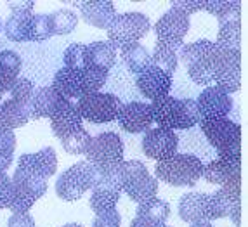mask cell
Masks as SVG:
<instances>
[{
	"label": "cell",
	"mask_w": 248,
	"mask_h": 227,
	"mask_svg": "<svg viewBox=\"0 0 248 227\" xmlns=\"http://www.w3.org/2000/svg\"><path fill=\"white\" fill-rule=\"evenodd\" d=\"M118 125L122 130L128 134H142L148 132L153 125V115H151V104L132 101L128 104H122L118 113Z\"/></svg>",
	"instance_id": "cell-17"
},
{
	"label": "cell",
	"mask_w": 248,
	"mask_h": 227,
	"mask_svg": "<svg viewBox=\"0 0 248 227\" xmlns=\"http://www.w3.org/2000/svg\"><path fill=\"white\" fill-rule=\"evenodd\" d=\"M122 191L136 203H144L151 198H156L158 181L148 172V166L139 160H127L120 165Z\"/></svg>",
	"instance_id": "cell-6"
},
{
	"label": "cell",
	"mask_w": 248,
	"mask_h": 227,
	"mask_svg": "<svg viewBox=\"0 0 248 227\" xmlns=\"http://www.w3.org/2000/svg\"><path fill=\"white\" fill-rule=\"evenodd\" d=\"M85 160L91 161L99 170L118 168L124 163V140L115 132H103L91 139Z\"/></svg>",
	"instance_id": "cell-9"
},
{
	"label": "cell",
	"mask_w": 248,
	"mask_h": 227,
	"mask_svg": "<svg viewBox=\"0 0 248 227\" xmlns=\"http://www.w3.org/2000/svg\"><path fill=\"white\" fill-rule=\"evenodd\" d=\"M212 78L215 82V87L222 89L229 95L240 91V85H241L240 49H228V47L215 45L214 58H212Z\"/></svg>",
	"instance_id": "cell-8"
},
{
	"label": "cell",
	"mask_w": 248,
	"mask_h": 227,
	"mask_svg": "<svg viewBox=\"0 0 248 227\" xmlns=\"http://www.w3.org/2000/svg\"><path fill=\"white\" fill-rule=\"evenodd\" d=\"M78 5L83 21L95 28H108V25L116 16V7L111 0H89L80 2Z\"/></svg>",
	"instance_id": "cell-27"
},
{
	"label": "cell",
	"mask_w": 248,
	"mask_h": 227,
	"mask_svg": "<svg viewBox=\"0 0 248 227\" xmlns=\"http://www.w3.org/2000/svg\"><path fill=\"white\" fill-rule=\"evenodd\" d=\"M0 33H2V17H0Z\"/></svg>",
	"instance_id": "cell-50"
},
{
	"label": "cell",
	"mask_w": 248,
	"mask_h": 227,
	"mask_svg": "<svg viewBox=\"0 0 248 227\" xmlns=\"http://www.w3.org/2000/svg\"><path fill=\"white\" fill-rule=\"evenodd\" d=\"M52 35V23L49 14H31L26 28V42H44Z\"/></svg>",
	"instance_id": "cell-34"
},
{
	"label": "cell",
	"mask_w": 248,
	"mask_h": 227,
	"mask_svg": "<svg viewBox=\"0 0 248 227\" xmlns=\"http://www.w3.org/2000/svg\"><path fill=\"white\" fill-rule=\"evenodd\" d=\"M189 17L186 14L170 7V11H167L155 25L156 44L169 45L172 49L179 50L184 45V37L189 31Z\"/></svg>",
	"instance_id": "cell-13"
},
{
	"label": "cell",
	"mask_w": 248,
	"mask_h": 227,
	"mask_svg": "<svg viewBox=\"0 0 248 227\" xmlns=\"http://www.w3.org/2000/svg\"><path fill=\"white\" fill-rule=\"evenodd\" d=\"M16 170H21V172H26L30 175H35V177L47 179L49 181L56 174V170H58L56 151H54V148L47 146V148L40 149L37 153L21 154L19 160H17Z\"/></svg>",
	"instance_id": "cell-18"
},
{
	"label": "cell",
	"mask_w": 248,
	"mask_h": 227,
	"mask_svg": "<svg viewBox=\"0 0 248 227\" xmlns=\"http://www.w3.org/2000/svg\"><path fill=\"white\" fill-rule=\"evenodd\" d=\"M215 44L207 38H202L198 42L184 44L179 49L177 59L182 62L187 70L189 78L196 85L210 87L214 78H212V58H214Z\"/></svg>",
	"instance_id": "cell-4"
},
{
	"label": "cell",
	"mask_w": 248,
	"mask_h": 227,
	"mask_svg": "<svg viewBox=\"0 0 248 227\" xmlns=\"http://www.w3.org/2000/svg\"><path fill=\"white\" fill-rule=\"evenodd\" d=\"M136 85L142 97L149 101H158L169 95V92L172 91V76H169L167 73H163L151 64L142 73L137 75Z\"/></svg>",
	"instance_id": "cell-19"
},
{
	"label": "cell",
	"mask_w": 248,
	"mask_h": 227,
	"mask_svg": "<svg viewBox=\"0 0 248 227\" xmlns=\"http://www.w3.org/2000/svg\"><path fill=\"white\" fill-rule=\"evenodd\" d=\"M77 109L82 120H87L91 123H109L118 118L122 101L115 94L99 91L80 97L77 103Z\"/></svg>",
	"instance_id": "cell-10"
},
{
	"label": "cell",
	"mask_w": 248,
	"mask_h": 227,
	"mask_svg": "<svg viewBox=\"0 0 248 227\" xmlns=\"http://www.w3.org/2000/svg\"><path fill=\"white\" fill-rule=\"evenodd\" d=\"M149 227H169V226H167V224H158V226H151V224H149Z\"/></svg>",
	"instance_id": "cell-49"
},
{
	"label": "cell",
	"mask_w": 248,
	"mask_h": 227,
	"mask_svg": "<svg viewBox=\"0 0 248 227\" xmlns=\"http://www.w3.org/2000/svg\"><path fill=\"white\" fill-rule=\"evenodd\" d=\"M122 59H124L125 66L136 75L142 73L146 68L151 66V54L139 42L132 44V45L124 47L122 49Z\"/></svg>",
	"instance_id": "cell-32"
},
{
	"label": "cell",
	"mask_w": 248,
	"mask_h": 227,
	"mask_svg": "<svg viewBox=\"0 0 248 227\" xmlns=\"http://www.w3.org/2000/svg\"><path fill=\"white\" fill-rule=\"evenodd\" d=\"M155 179L175 187H193L202 179L203 161L195 154L175 153L155 165Z\"/></svg>",
	"instance_id": "cell-2"
},
{
	"label": "cell",
	"mask_w": 248,
	"mask_h": 227,
	"mask_svg": "<svg viewBox=\"0 0 248 227\" xmlns=\"http://www.w3.org/2000/svg\"><path fill=\"white\" fill-rule=\"evenodd\" d=\"M189 227H214L212 222H196V224H191Z\"/></svg>",
	"instance_id": "cell-47"
},
{
	"label": "cell",
	"mask_w": 248,
	"mask_h": 227,
	"mask_svg": "<svg viewBox=\"0 0 248 227\" xmlns=\"http://www.w3.org/2000/svg\"><path fill=\"white\" fill-rule=\"evenodd\" d=\"M203 136L217 151V156H241V127L229 118L200 120Z\"/></svg>",
	"instance_id": "cell-5"
},
{
	"label": "cell",
	"mask_w": 248,
	"mask_h": 227,
	"mask_svg": "<svg viewBox=\"0 0 248 227\" xmlns=\"http://www.w3.org/2000/svg\"><path fill=\"white\" fill-rule=\"evenodd\" d=\"M122 219H120V213L116 210L111 212H106V213H101L97 215L92 222V227H120Z\"/></svg>",
	"instance_id": "cell-43"
},
{
	"label": "cell",
	"mask_w": 248,
	"mask_h": 227,
	"mask_svg": "<svg viewBox=\"0 0 248 227\" xmlns=\"http://www.w3.org/2000/svg\"><path fill=\"white\" fill-rule=\"evenodd\" d=\"M179 217L187 224L210 222V194L186 193L181 196Z\"/></svg>",
	"instance_id": "cell-21"
},
{
	"label": "cell",
	"mask_w": 248,
	"mask_h": 227,
	"mask_svg": "<svg viewBox=\"0 0 248 227\" xmlns=\"http://www.w3.org/2000/svg\"><path fill=\"white\" fill-rule=\"evenodd\" d=\"M0 107L5 115L11 130L17 127H23L31 120V104L30 103H21L16 99H5L4 103H0Z\"/></svg>",
	"instance_id": "cell-31"
},
{
	"label": "cell",
	"mask_w": 248,
	"mask_h": 227,
	"mask_svg": "<svg viewBox=\"0 0 248 227\" xmlns=\"http://www.w3.org/2000/svg\"><path fill=\"white\" fill-rule=\"evenodd\" d=\"M238 2H232V0H203V11H207V13L214 14L217 19L220 16L231 11Z\"/></svg>",
	"instance_id": "cell-40"
},
{
	"label": "cell",
	"mask_w": 248,
	"mask_h": 227,
	"mask_svg": "<svg viewBox=\"0 0 248 227\" xmlns=\"http://www.w3.org/2000/svg\"><path fill=\"white\" fill-rule=\"evenodd\" d=\"M120 194H122L120 166L103 172L101 174V181L92 189L91 199H89L92 212L101 215V213H106V212L116 210V205L120 201Z\"/></svg>",
	"instance_id": "cell-12"
},
{
	"label": "cell",
	"mask_w": 248,
	"mask_h": 227,
	"mask_svg": "<svg viewBox=\"0 0 248 227\" xmlns=\"http://www.w3.org/2000/svg\"><path fill=\"white\" fill-rule=\"evenodd\" d=\"M91 134L85 130L83 127L77 128L73 132H70L66 137L61 139L62 149L66 151L68 154H85L89 144H91Z\"/></svg>",
	"instance_id": "cell-36"
},
{
	"label": "cell",
	"mask_w": 248,
	"mask_h": 227,
	"mask_svg": "<svg viewBox=\"0 0 248 227\" xmlns=\"http://www.w3.org/2000/svg\"><path fill=\"white\" fill-rule=\"evenodd\" d=\"M68 99H64L58 91L52 87L35 89L33 101H31V120L50 118Z\"/></svg>",
	"instance_id": "cell-25"
},
{
	"label": "cell",
	"mask_w": 248,
	"mask_h": 227,
	"mask_svg": "<svg viewBox=\"0 0 248 227\" xmlns=\"http://www.w3.org/2000/svg\"><path fill=\"white\" fill-rule=\"evenodd\" d=\"M136 217L142 222L151 224V226L165 224L167 219L170 217V205L165 199L151 198L144 203H139V207L136 210Z\"/></svg>",
	"instance_id": "cell-29"
},
{
	"label": "cell",
	"mask_w": 248,
	"mask_h": 227,
	"mask_svg": "<svg viewBox=\"0 0 248 227\" xmlns=\"http://www.w3.org/2000/svg\"><path fill=\"white\" fill-rule=\"evenodd\" d=\"M240 166H241L240 156H231V158L217 156L210 163L203 165L202 177L207 182H210V184L224 186V184H228L234 177H240Z\"/></svg>",
	"instance_id": "cell-23"
},
{
	"label": "cell",
	"mask_w": 248,
	"mask_h": 227,
	"mask_svg": "<svg viewBox=\"0 0 248 227\" xmlns=\"http://www.w3.org/2000/svg\"><path fill=\"white\" fill-rule=\"evenodd\" d=\"M153 123L169 130H187L200 123V113L195 99H177L165 95L151 104Z\"/></svg>",
	"instance_id": "cell-1"
},
{
	"label": "cell",
	"mask_w": 248,
	"mask_h": 227,
	"mask_svg": "<svg viewBox=\"0 0 248 227\" xmlns=\"http://www.w3.org/2000/svg\"><path fill=\"white\" fill-rule=\"evenodd\" d=\"M179 50L172 49L169 45H161V44H155V50L151 54V64L156 66L158 70H161L163 73H167L169 76L175 73L179 64L177 59Z\"/></svg>",
	"instance_id": "cell-33"
},
{
	"label": "cell",
	"mask_w": 248,
	"mask_h": 227,
	"mask_svg": "<svg viewBox=\"0 0 248 227\" xmlns=\"http://www.w3.org/2000/svg\"><path fill=\"white\" fill-rule=\"evenodd\" d=\"M196 106H198L200 120L228 118L229 113L232 111V97L222 89L210 85L198 95Z\"/></svg>",
	"instance_id": "cell-16"
},
{
	"label": "cell",
	"mask_w": 248,
	"mask_h": 227,
	"mask_svg": "<svg viewBox=\"0 0 248 227\" xmlns=\"http://www.w3.org/2000/svg\"><path fill=\"white\" fill-rule=\"evenodd\" d=\"M14 149H16V134L13 130L0 132V174L7 172V168L13 165Z\"/></svg>",
	"instance_id": "cell-37"
},
{
	"label": "cell",
	"mask_w": 248,
	"mask_h": 227,
	"mask_svg": "<svg viewBox=\"0 0 248 227\" xmlns=\"http://www.w3.org/2000/svg\"><path fill=\"white\" fill-rule=\"evenodd\" d=\"M130 227H149V224L142 222V220H139V219L136 217V219L132 220V224H130Z\"/></svg>",
	"instance_id": "cell-46"
},
{
	"label": "cell",
	"mask_w": 248,
	"mask_h": 227,
	"mask_svg": "<svg viewBox=\"0 0 248 227\" xmlns=\"http://www.w3.org/2000/svg\"><path fill=\"white\" fill-rule=\"evenodd\" d=\"M222 217H229L234 226L240 224V177L210 194V222Z\"/></svg>",
	"instance_id": "cell-14"
},
{
	"label": "cell",
	"mask_w": 248,
	"mask_h": 227,
	"mask_svg": "<svg viewBox=\"0 0 248 227\" xmlns=\"http://www.w3.org/2000/svg\"><path fill=\"white\" fill-rule=\"evenodd\" d=\"M141 146L142 153L158 163V161H163L177 153L179 137L174 130L155 127L149 128L148 132H144Z\"/></svg>",
	"instance_id": "cell-15"
},
{
	"label": "cell",
	"mask_w": 248,
	"mask_h": 227,
	"mask_svg": "<svg viewBox=\"0 0 248 227\" xmlns=\"http://www.w3.org/2000/svg\"><path fill=\"white\" fill-rule=\"evenodd\" d=\"M33 94H35V83L28 78H19L14 82V85L11 87L9 91V99H16V101H21V103H30L33 101Z\"/></svg>",
	"instance_id": "cell-39"
},
{
	"label": "cell",
	"mask_w": 248,
	"mask_h": 227,
	"mask_svg": "<svg viewBox=\"0 0 248 227\" xmlns=\"http://www.w3.org/2000/svg\"><path fill=\"white\" fill-rule=\"evenodd\" d=\"M11 14L5 19L4 31L5 37L11 42H26V28H28V21L33 14V2H11Z\"/></svg>",
	"instance_id": "cell-22"
},
{
	"label": "cell",
	"mask_w": 248,
	"mask_h": 227,
	"mask_svg": "<svg viewBox=\"0 0 248 227\" xmlns=\"http://www.w3.org/2000/svg\"><path fill=\"white\" fill-rule=\"evenodd\" d=\"M103 170H99L91 161L83 160L66 168L56 181V194L62 201H77L87 193L94 189L101 181Z\"/></svg>",
	"instance_id": "cell-3"
},
{
	"label": "cell",
	"mask_w": 248,
	"mask_h": 227,
	"mask_svg": "<svg viewBox=\"0 0 248 227\" xmlns=\"http://www.w3.org/2000/svg\"><path fill=\"white\" fill-rule=\"evenodd\" d=\"M240 2L219 17V33L215 45L240 49L241 45V26H240Z\"/></svg>",
	"instance_id": "cell-24"
},
{
	"label": "cell",
	"mask_w": 248,
	"mask_h": 227,
	"mask_svg": "<svg viewBox=\"0 0 248 227\" xmlns=\"http://www.w3.org/2000/svg\"><path fill=\"white\" fill-rule=\"evenodd\" d=\"M170 5L172 9H177L182 14H186L187 17L198 11H203V0H174Z\"/></svg>",
	"instance_id": "cell-42"
},
{
	"label": "cell",
	"mask_w": 248,
	"mask_h": 227,
	"mask_svg": "<svg viewBox=\"0 0 248 227\" xmlns=\"http://www.w3.org/2000/svg\"><path fill=\"white\" fill-rule=\"evenodd\" d=\"M50 23H52L54 35H70L78 25V16L71 9H59L56 13L49 14Z\"/></svg>",
	"instance_id": "cell-35"
},
{
	"label": "cell",
	"mask_w": 248,
	"mask_h": 227,
	"mask_svg": "<svg viewBox=\"0 0 248 227\" xmlns=\"http://www.w3.org/2000/svg\"><path fill=\"white\" fill-rule=\"evenodd\" d=\"M87 59L89 66H97L109 71L115 66L116 49L109 42H92L87 45Z\"/></svg>",
	"instance_id": "cell-30"
},
{
	"label": "cell",
	"mask_w": 248,
	"mask_h": 227,
	"mask_svg": "<svg viewBox=\"0 0 248 227\" xmlns=\"http://www.w3.org/2000/svg\"><path fill=\"white\" fill-rule=\"evenodd\" d=\"M5 130H11V127H9L7 120H5V115H4V111H2V107H0V132H5Z\"/></svg>",
	"instance_id": "cell-45"
},
{
	"label": "cell",
	"mask_w": 248,
	"mask_h": 227,
	"mask_svg": "<svg viewBox=\"0 0 248 227\" xmlns=\"http://www.w3.org/2000/svg\"><path fill=\"white\" fill-rule=\"evenodd\" d=\"M50 87L54 91H58L68 101L80 99V97L89 94L83 70H75V68L62 66L61 70L56 71Z\"/></svg>",
	"instance_id": "cell-20"
},
{
	"label": "cell",
	"mask_w": 248,
	"mask_h": 227,
	"mask_svg": "<svg viewBox=\"0 0 248 227\" xmlns=\"http://www.w3.org/2000/svg\"><path fill=\"white\" fill-rule=\"evenodd\" d=\"M21 66V56L14 50H2L0 52V94L4 95L11 91L17 78H19Z\"/></svg>",
	"instance_id": "cell-28"
},
{
	"label": "cell",
	"mask_w": 248,
	"mask_h": 227,
	"mask_svg": "<svg viewBox=\"0 0 248 227\" xmlns=\"http://www.w3.org/2000/svg\"><path fill=\"white\" fill-rule=\"evenodd\" d=\"M0 103H2V94H0Z\"/></svg>",
	"instance_id": "cell-51"
},
{
	"label": "cell",
	"mask_w": 248,
	"mask_h": 227,
	"mask_svg": "<svg viewBox=\"0 0 248 227\" xmlns=\"http://www.w3.org/2000/svg\"><path fill=\"white\" fill-rule=\"evenodd\" d=\"M62 61H64L66 68H75V70L87 68V45L85 44H71V45H68V49L64 50V56H62Z\"/></svg>",
	"instance_id": "cell-38"
},
{
	"label": "cell",
	"mask_w": 248,
	"mask_h": 227,
	"mask_svg": "<svg viewBox=\"0 0 248 227\" xmlns=\"http://www.w3.org/2000/svg\"><path fill=\"white\" fill-rule=\"evenodd\" d=\"M151 30V21L142 13L116 14L108 25V42L115 49H124L127 45L137 44Z\"/></svg>",
	"instance_id": "cell-7"
},
{
	"label": "cell",
	"mask_w": 248,
	"mask_h": 227,
	"mask_svg": "<svg viewBox=\"0 0 248 227\" xmlns=\"http://www.w3.org/2000/svg\"><path fill=\"white\" fill-rule=\"evenodd\" d=\"M62 227H83L82 224H75V222H71V224H64Z\"/></svg>",
	"instance_id": "cell-48"
},
{
	"label": "cell",
	"mask_w": 248,
	"mask_h": 227,
	"mask_svg": "<svg viewBox=\"0 0 248 227\" xmlns=\"http://www.w3.org/2000/svg\"><path fill=\"white\" fill-rule=\"evenodd\" d=\"M80 127H83V120L78 109H77V104H73V101H66L58 111L50 116V128H52L54 136L58 139L66 137L68 134Z\"/></svg>",
	"instance_id": "cell-26"
},
{
	"label": "cell",
	"mask_w": 248,
	"mask_h": 227,
	"mask_svg": "<svg viewBox=\"0 0 248 227\" xmlns=\"http://www.w3.org/2000/svg\"><path fill=\"white\" fill-rule=\"evenodd\" d=\"M7 227H35V220L28 213H13L7 222Z\"/></svg>",
	"instance_id": "cell-44"
},
{
	"label": "cell",
	"mask_w": 248,
	"mask_h": 227,
	"mask_svg": "<svg viewBox=\"0 0 248 227\" xmlns=\"http://www.w3.org/2000/svg\"><path fill=\"white\" fill-rule=\"evenodd\" d=\"M11 198H13V179L5 172H2L0 174V210L9 207Z\"/></svg>",
	"instance_id": "cell-41"
},
{
	"label": "cell",
	"mask_w": 248,
	"mask_h": 227,
	"mask_svg": "<svg viewBox=\"0 0 248 227\" xmlns=\"http://www.w3.org/2000/svg\"><path fill=\"white\" fill-rule=\"evenodd\" d=\"M47 179L35 177L26 172L16 170L13 177V198L9 203V210L13 213H28V210L47 193Z\"/></svg>",
	"instance_id": "cell-11"
}]
</instances>
